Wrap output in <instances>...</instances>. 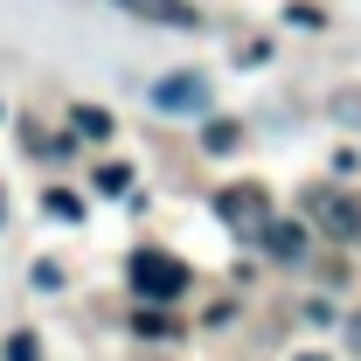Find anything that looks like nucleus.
<instances>
[{
    "label": "nucleus",
    "mask_w": 361,
    "mask_h": 361,
    "mask_svg": "<svg viewBox=\"0 0 361 361\" xmlns=\"http://www.w3.org/2000/svg\"><path fill=\"white\" fill-rule=\"evenodd\" d=\"M153 104L160 111H209V84L202 77H160L153 84Z\"/></svg>",
    "instance_id": "2"
},
{
    "label": "nucleus",
    "mask_w": 361,
    "mask_h": 361,
    "mask_svg": "<svg viewBox=\"0 0 361 361\" xmlns=\"http://www.w3.org/2000/svg\"><path fill=\"white\" fill-rule=\"evenodd\" d=\"M216 209H223L236 229H257V223H271V209H264V188H223L216 195Z\"/></svg>",
    "instance_id": "3"
},
{
    "label": "nucleus",
    "mask_w": 361,
    "mask_h": 361,
    "mask_svg": "<svg viewBox=\"0 0 361 361\" xmlns=\"http://www.w3.org/2000/svg\"><path fill=\"white\" fill-rule=\"evenodd\" d=\"M313 216H326V236H341V243H355V236H361V209H355V202H341V195H313Z\"/></svg>",
    "instance_id": "5"
},
{
    "label": "nucleus",
    "mask_w": 361,
    "mask_h": 361,
    "mask_svg": "<svg viewBox=\"0 0 361 361\" xmlns=\"http://www.w3.org/2000/svg\"><path fill=\"white\" fill-rule=\"evenodd\" d=\"M299 361H326V355H299Z\"/></svg>",
    "instance_id": "11"
},
{
    "label": "nucleus",
    "mask_w": 361,
    "mask_h": 361,
    "mask_svg": "<svg viewBox=\"0 0 361 361\" xmlns=\"http://www.w3.org/2000/svg\"><path fill=\"white\" fill-rule=\"evenodd\" d=\"M133 285L153 292V299H174L180 285H188V271H180L174 257H160V250H139V257H133Z\"/></svg>",
    "instance_id": "1"
},
{
    "label": "nucleus",
    "mask_w": 361,
    "mask_h": 361,
    "mask_svg": "<svg viewBox=\"0 0 361 361\" xmlns=\"http://www.w3.org/2000/svg\"><path fill=\"white\" fill-rule=\"evenodd\" d=\"M139 334H153V341H167L174 326H167V313H139Z\"/></svg>",
    "instance_id": "9"
},
{
    "label": "nucleus",
    "mask_w": 361,
    "mask_h": 361,
    "mask_svg": "<svg viewBox=\"0 0 361 361\" xmlns=\"http://www.w3.org/2000/svg\"><path fill=\"white\" fill-rule=\"evenodd\" d=\"M264 250L271 257H306V229L299 223H264Z\"/></svg>",
    "instance_id": "6"
},
{
    "label": "nucleus",
    "mask_w": 361,
    "mask_h": 361,
    "mask_svg": "<svg viewBox=\"0 0 361 361\" xmlns=\"http://www.w3.org/2000/svg\"><path fill=\"white\" fill-rule=\"evenodd\" d=\"M42 202H49V216H63V223H70V216H77V209H84V202H77V195H70V188H49Z\"/></svg>",
    "instance_id": "7"
},
{
    "label": "nucleus",
    "mask_w": 361,
    "mask_h": 361,
    "mask_svg": "<svg viewBox=\"0 0 361 361\" xmlns=\"http://www.w3.org/2000/svg\"><path fill=\"white\" fill-rule=\"evenodd\" d=\"M77 133H97V139H104V133H111V118H104V111H77Z\"/></svg>",
    "instance_id": "8"
},
{
    "label": "nucleus",
    "mask_w": 361,
    "mask_h": 361,
    "mask_svg": "<svg viewBox=\"0 0 361 361\" xmlns=\"http://www.w3.org/2000/svg\"><path fill=\"white\" fill-rule=\"evenodd\" d=\"M348 334H355V348H361V319H355V326H348Z\"/></svg>",
    "instance_id": "10"
},
{
    "label": "nucleus",
    "mask_w": 361,
    "mask_h": 361,
    "mask_svg": "<svg viewBox=\"0 0 361 361\" xmlns=\"http://www.w3.org/2000/svg\"><path fill=\"white\" fill-rule=\"evenodd\" d=\"M118 7L139 14V21H160V28H202V14L188 0H118Z\"/></svg>",
    "instance_id": "4"
}]
</instances>
